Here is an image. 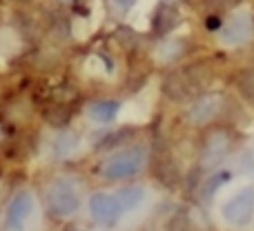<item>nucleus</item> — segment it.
<instances>
[{
	"label": "nucleus",
	"mask_w": 254,
	"mask_h": 231,
	"mask_svg": "<svg viewBox=\"0 0 254 231\" xmlns=\"http://www.w3.org/2000/svg\"><path fill=\"white\" fill-rule=\"evenodd\" d=\"M230 149V138L225 134H212L210 138H207L205 147H203V165L205 167H214L216 162L221 160V158L228 153Z\"/></svg>",
	"instance_id": "3"
},
{
	"label": "nucleus",
	"mask_w": 254,
	"mask_h": 231,
	"mask_svg": "<svg viewBox=\"0 0 254 231\" xmlns=\"http://www.w3.org/2000/svg\"><path fill=\"white\" fill-rule=\"evenodd\" d=\"M252 16L246 11L241 13H234L232 18H230L228 22H225V27L221 29V40H223L225 45H243L248 43V40L252 38Z\"/></svg>",
	"instance_id": "2"
},
{
	"label": "nucleus",
	"mask_w": 254,
	"mask_h": 231,
	"mask_svg": "<svg viewBox=\"0 0 254 231\" xmlns=\"http://www.w3.org/2000/svg\"><path fill=\"white\" fill-rule=\"evenodd\" d=\"M221 105H223V98H221V96H205V98H201V100L194 105L192 118H194L196 122H207V120H212V118L219 114Z\"/></svg>",
	"instance_id": "4"
},
{
	"label": "nucleus",
	"mask_w": 254,
	"mask_h": 231,
	"mask_svg": "<svg viewBox=\"0 0 254 231\" xmlns=\"http://www.w3.org/2000/svg\"><path fill=\"white\" fill-rule=\"evenodd\" d=\"M228 178H230V174H228V171H223V174L214 176V180H212V183L207 185V196H212V193L216 191V187H219V185H223Z\"/></svg>",
	"instance_id": "5"
},
{
	"label": "nucleus",
	"mask_w": 254,
	"mask_h": 231,
	"mask_svg": "<svg viewBox=\"0 0 254 231\" xmlns=\"http://www.w3.org/2000/svg\"><path fill=\"white\" fill-rule=\"evenodd\" d=\"M116 2H119V4H123V7H129V4L134 2V0H116Z\"/></svg>",
	"instance_id": "6"
},
{
	"label": "nucleus",
	"mask_w": 254,
	"mask_h": 231,
	"mask_svg": "<svg viewBox=\"0 0 254 231\" xmlns=\"http://www.w3.org/2000/svg\"><path fill=\"white\" fill-rule=\"evenodd\" d=\"M254 216V189L246 187L237 191L228 202L223 205V218L234 227H246L250 225Z\"/></svg>",
	"instance_id": "1"
}]
</instances>
